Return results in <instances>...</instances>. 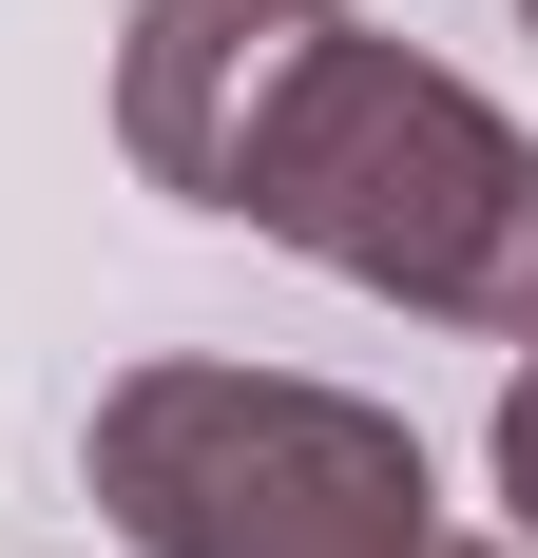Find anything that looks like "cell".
I'll return each mask as SVG.
<instances>
[{"instance_id":"cell-5","label":"cell","mask_w":538,"mask_h":558,"mask_svg":"<svg viewBox=\"0 0 538 558\" xmlns=\"http://www.w3.org/2000/svg\"><path fill=\"white\" fill-rule=\"evenodd\" d=\"M424 558H442V539H424Z\"/></svg>"},{"instance_id":"cell-4","label":"cell","mask_w":538,"mask_h":558,"mask_svg":"<svg viewBox=\"0 0 538 558\" xmlns=\"http://www.w3.org/2000/svg\"><path fill=\"white\" fill-rule=\"evenodd\" d=\"M500 501H519V539H538V366L500 386Z\"/></svg>"},{"instance_id":"cell-2","label":"cell","mask_w":538,"mask_h":558,"mask_svg":"<svg viewBox=\"0 0 538 558\" xmlns=\"http://www.w3.org/2000/svg\"><path fill=\"white\" fill-rule=\"evenodd\" d=\"M97 501L135 558H424V444L346 386L135 366L97 404Z\"/></svg>"},{"instance_id":"cell-3","label":"cell","mask_w":538,"mask_h":558,"mask_svg":"<svg viewBox=\"0 0 538 558\" xmlns=\"http://www.w3.org/2000/svg\"><path fill=\"white\" fill-rule=\"evenodd\" d=\"M346 0H135V58H115V135L155 193L231 213V155L269 135V97L308 77V39Z\"/></svg>"},{"instance_id":"cell-1","label":"cell","mask_w":538,"mask_h":558,"mask_svg":"<svg viewBox=\"0 0 538 558\" xmlns=\"http://www.w3.org/2000/svg\"><path fill=\"white\" fill-rule=\"evenodd\" d=\"M231 213L327 251L346 289L442 308V328H538V135H500L404 39H346L327 20L308 77L269 97V135L231 155Z\"/></svg>"}]
</instances>
